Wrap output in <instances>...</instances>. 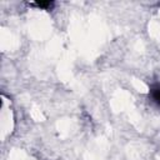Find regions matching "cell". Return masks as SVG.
Here are the masks:
<instances>
[{"label": "cell", "mask_w": 160, "mask_h": 160, "mask_svg": "<svg viewBox=\"0 0 160 160\" xmlns=\"http://www.w3.org/2000/svg\"><path fill=\"white\" fill-rule=\"evenodd\" d=\"M32 5H35V6H38V8L50 9V8L54 5V2H52V1H46V2H35V4H32Z\"/></svg>", "instance_id": "obj_2"}, {"label": "cell", "mask_w": 160, "mask_h": 160, "mask_svg": "<svg viewBox=\"0 0 160 160\" xmlns=\"http://www.w3.org/2000/svg\"><path fill=\"white\" fill-rule=\"evenodd\" d=\"M149 95L151 98V100L160 106V82H154L150 85V90H149Z\"/></svg>", "instance_id": "obj_1"}]
</instances>
